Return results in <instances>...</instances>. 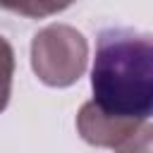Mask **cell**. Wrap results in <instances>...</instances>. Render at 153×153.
Segmentation results:
<instances>
[{
  "label": "cell",
  "mask_w": 153,
  "mask_h": 153,
  "mask_svg": "<svg viewBox=\"0 0 153 153\" xmlns=\"http://www.w3.org/2000/svg\"><path fill=\"white\" fill-rule=\"evenodd\" d=\"M148 120H129V117H115L103 110H98L91 100L84 103L76 112V129L81 139L98 148H112L120 151Z\"/></svg>",
  "instance_id": "3957f363"
},
{
  "label": "cell",
  "mask_w": 153,
  "mask_h": 153,
  "mask_svg": "<svg viewBox=\"0 0 153 153\" xmlns=\"http://www.w3.org/2000/svg\"><path fill=\"white\" fill-rule=\"evenodd\" d=\"M86 62L88 41L69 24H48L31 38V69L50 88L76 84L86 72Z\"/></svg>",
  "instance_id": "7a4b0ae2"
},
{
  "label": "cell",
  "mask_w": 153,
  "mask_h": 153,
  "mask_svg": "<svg viewBox=\"0 0 153 153\" xmlns=\"http://www.w3.org/2000/svg\"><path fill=\"white\" fill-rule=\"evenodd\" d=\"M151 120L120 148V151H115V153H151Z\"/></svg>",
  "instance_id": "8992f818"
},
{
  "label": "cell",
  "mask_w": 153,
  "mask_h": 153,
  "mask_svg": "<svg viewBox=\"0 0 153 153\" xmlns=\"http://www.w3.org/2000/svg\"><path fill=\"white\" fill-rule=\"evenodd\" d=\"M76 0H0V10L29 17V19H43L57 12H65Z\"/></svg>",
  "instance_id": "277c9868"
},
{
  "label": "cell",
  "mask_w": 153,
  "mask_h": 153,
  "mask_svg": "<svg viewBox=\"0 0 153 153\" xmlns=\"http://www.w3.org/2000/svg\"><path fill=\"white\" fill-rule=\"evenodd\" d=\"M12 76H14V50L10 41L0 33V112L7 108L12 96Z\"/></svg>",
  "instance_id": "5b68a950"
},
{
  "label": "cell",
  "mask_w": 153,
  "mask_h": 153,
  "mask_svg": "<svg viewBox=\"0 0 153 153\" xmlns=\"http://www.w3.org/2000/svg\"><path fill=\"white\" fill-rule=\"evenodd\" d=\"M93 105L115 117L151 120L153 41L134 29H105L91 67Z\"/></svg>",
  "instance_id": "6da1fadb"
}]
</instances>
